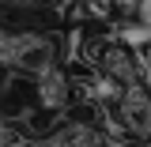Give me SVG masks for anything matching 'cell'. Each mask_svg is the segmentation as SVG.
<instances>
[{"label": "cell", "mask_w": 151, "mask_h": 147, "mask_svg": "<svg viewBox=\"0 0 151 147\" xmlns=\"http://www.w3.org/2000/svg\"><path fill=\"white\" fill-rule=\"evenodd\" d=\"M12 49H15V34L0 27V68H8V60H12Z\"/></svg>", "instance_id": "cell-4"}, {"label": "cell", "mask_w": 151, "mask_h": 147, "mask_svg": "<svg viewBox=\"0 0 151 147\" xmlns=\"http://www.w3.org/2000/svg\"><path fill=\"white\" fill-rule=\"evenodd\" d=\"M34 98H38V110L42 113H49V117L64 113L68 102H72V75L60 64H49L42 75H34Z\"/></svg>", "instance_id": "cell-2"}, {"label": "cell", "mask_w": 151, "mask_h": 147, "mask_svg": "<svg viewBox=\"0 0 151 147\" xmlns=\"http://www.w3.org/2000/svg\"><path fill=\"white\" fill-rule=\"evenodd\" d=\"M98 72L113 75V79H121V83H144L140 79V72H136V60H132V53L121 45V42H106L102 45V53H98V64H94Z\"/></svg>", "instance_id": "cell-3"}, {"label": "cell", "mask_w": 151, "mask_h": 147, "mask_svg": "<svg viewBox=\"0 0 151 147\" xmlns=\"http://www.w3.org/2000/svg\"><path fill=\"white\" fill-rule=\"evenodd\" d=\"M57 38L53 34H15V49H12V60H8V68L15 75H27V79H34L42 75L49 64H57Z\"/></svg>", "instance_id": "cell-1"}, {"label": "cell", "mask_w": 151, "mask_h": 147, "mask_svg": "<svg viewBox=\"0 0 151 147\" xmlns=\"http://www.w3.org/2000/svg\"><path fill=\"white\" fill-rule=\"evenodd\" d=\"M8 4H15V8H42V4H49V0H8Z\"/></svg>", "instance_id": "cell-5"}]
</instances>
